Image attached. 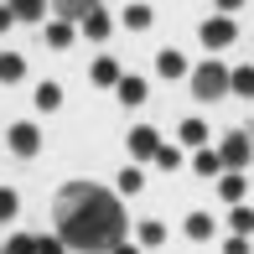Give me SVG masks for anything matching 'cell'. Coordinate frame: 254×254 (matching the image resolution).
Masks as SVG:
<instances>
[{"mask_svg":"<svg viewBox=\"0 0 254 254\" xmlns=\"http://www.w3.org/2000/svg\"><path fill=\"white\" fill-rule=\"evenodd\" d=\"M249 156H254V140H249V135H228V140H223V151H218V161H223V166L228 171H244L249 166Z\"/></svg>","mask_w":254,"mask_h":254,"instance_id":"3","label":"cell"},{"mask_svg":"<svg viewBox=\"0 0 254 254\" xmlns=\"http://www.w3.org/2000/svg\"><path fill=\"white\" fill-rule=\"evenodd\" d=\"M94 83H120V67H114L109 57H99V63H94Z\"/></svg>","mask_w":254,"mask_h":254,"instance_id":"18","label":"cell"},{"mask_svg":"<svg viewBox=\"0 0 254 254\" xmlns=\"http://www.w3.org/2000/svg\"><path fill=\"white\" fill-rule=\"evenodd\" d=\"M125 26H130V31H145V26H151V10H145V5H130V10H125Z\"/></svg>","mask_w":254,"mask_h":254,"instance_id":"17","label":"cell"},{"mask_svg":"<svg viewBox=\"0 0 254 254\" xmlns=\"http://www.w3.org/2000/svg\"><path fill=\"white\" fill-rule=\"evenodd\" d=\"M161 239H166V228H161V223H145V228H140V244H145V249H156Z\"/></svg>","mask_w":254,"mask_h":254,"instance_id":"23","label":"cell"},{"mask_svg":"<svg viewBox=\"0 0 254 254\" xmlns=\"http://www.w3.org/2000/svg\"><path fill=\"white\" fill-rule=\"evenodd\" d=\"M234 37H239V26H234L228 16H213V21H202V42H207V47H228Z\"/></svg>","mask_w":254,"mask_h":254,"instance_id":"4","label":"cell"},{"mask_svg":"<svg viewBox=\"0 0 254 254\" xmlns=\"http://www.w3.org/2000/svg\"><path fill=\"white\" fill-rule=\"evenodd\" d=\"M182 140H187V145H202L207 140V125L202 120H187V125H182Z\"/></svg>","mask_w":254,"mask_h":254,"instance_id":"19","label":"cell"},{"mask_svg":"<svg viewBox=\"0 0 254 254\" xmlns=\"http://www.w3.org/2000/svg\"><path fill=\"white\" fill-rule=\"evenodd\" d=\"M37 104H42V109H57V104H63V88H57V83H42L37 88Z\"/></svg>","mask_w":254,"mask_h":254,"instance_id":"20","label":"cell"},{"mask_svg":"<svg viewBox=\"0 0 254 254\" xmlns=\"http://www.w3.org/2000/svg\"><path fill=\"white\" fill-rule=\"evenodd\" d=\"M5 218H16V192L0 187V223H5Z\"/></svg>","mask_w":254,"mask_h":254,"instance_id":"25","label":"cell"},{"mask_svg":"<svg viewBox=\"0 0 254 254\" xmlns=\"http://www.w3.org/2000/svg\"><path fill=\"white\" fill-rule=\"evenodd\" d=\"M120 187L125 192H140V171H120Z\"/></svg>","mask_w":254,"mask_h":254,"instance_id":"28","label":"cell"},{"mask_svg":"<svg viewBox=\"0 0 254 254\" xmlns=\"http://www.w3.org/2000/svg\"><path fill=\"white\" fill-rule=\"evenodd\" d=\"M120 99L125 104H140L145 99V83H140V78H120Z\"/></svg>","mask_w":254,"mask_h":254,"instance_id":"14","label":"cell"},{"mask_svg":"<svg viewBox=\"0 0 254 254\" xmlns=\"http://www.w3.org/2000/svg\"><path fill=\"white\" fill-rule=\"evenodd\" d=\"M156 161H161V171H171L182 161V151H177V145H156Z\"/></svg>","mask_w":254,"mask_h":254,"instance_id":"22","label":"cell"},{"mask_svg":"<svg viewBox=\"0 0 254 254\" xmlns=\"http://www.w3.org/2000/svg\"><path fill=\"white\" fill-rule=\"evenodd\" d=\"M218 192H223V202H239V197H244V177H239V171H228V177L218 182Z\"/></svg>","mask_w":254,"mask_h":254,"instance_id":"12","label":"cell"},{"mask_svg":"<svg viewBox=\"0 0 254 254\" xmlns=\"http://www.w3.org/2000/svg\"><path fill=\"white\" fill-rule=\"evenodd\" d=\"M114 254H135V249H130V244H114Z\"/></svg>","mask_w":254,"mask_h":254,"instance_id":"32","label":"cell"},{"mask_svg":"<svg viewBox=\"0 0 254 254\" xmlns=\"http://www.w3.org/2000/svg\"><path fill=\"white\" fill-rule=\"evenodd\" d=\"M156 67H161V78H182V73H187L182 52H161V57H156Z\"/></svg>","mask_w":254,"mask_h":254,"instance_id":"9","label":"cell"},{"mask_svg":"<svg viewBox=\"0 0 254 254\" xmlns=\"http://www.w3.org/2000/svg\"><path fill=\"white\" fill-rule=\"evenodd\" d=\"M192 94L197 99H218V94H228V73L218 63H202L197 73H192Z\"/></svg>","mask_w":254,"mask_h":254,"instance_id":"2","label":"cell"},{"mask_svg":"<svg viewBox=\"0 0 254 254\" xmlns=\"http://www.w3.org/2000/svg\"><path fill=\"white\" fill-rule=\"evenodd\" d=\"M234 228H239V234H254V213H249V207H239V213H234Z\"/></svg>","mask_w":254,"mask_h":254,"instance_id":"26","label":"cell"},{"mask_svg":"<svg viewBox=\"0 0 254 254\" xmlns=\"http://www.w3.org/2000/svg\"><path fill=\"white\" fill-rule=\"evenodd\" d=\"M156 145H161L156 130H145V125H140V130H130V151H135V156H156Z\"/></svg>","mask_w":254,"mask_h":254,"instance_id":"7","label":"cell"},{"mask_svg":"<svg viewBox=\"0 0 254 254\" xmlns=\"http://www.w3.org/2000/svg\"><path fill=\"white\" fill-rule=\"evenodd\" d=\"M37 145H42V135L31 125H10V151L16 156H37Z\"/></svg>","mask_w":254,"mask_h":254,"instance_id":"5","label":"cell"},{"mask_svg":"<svg viewBox=\"0 0 254 254\" xmlns=\"http://www.w3.org/2000/svg\"><path fill=\"white\" fill-rule=\"evenodd\" d=\"M187 234L192 239H213V218H207V213H192L187 218Z\"/></svg>","mask_w":254,"mask_h":254,"instance_id":"15","label":"cell"},{"mask_svg":"<svg viewBox=\"0 0 254 254\" xmlns=\"http://www.w3.org/2000/svg\"><path fill=\"white\" fill-rule=\"evenodd\" d=\"M21 73H26V63H21L16 52H5V57H0V83H16Z\"/></svg>","mask_w":254,"mask_h":254,"instance_id":"11","label":"cell"},{"mask_svg":"<svg viewBox=\"0 0 254 254\" xmlns=\"http://www.w3.org/2000/svg\"><path fill=\"white\" fill-rule=\"evenodd\" d=\"M37 254H67L63 239H37Z\"/></svg>","mask_w":254,"mask_h":254,"instance_id":"27","label":"cell"},{"mask_svg":"<svg viewBox=\"0 0 254 254\" xmlns=\"http://www.w3.org/2000/svg\"><path fill=\"white\" fill-rule=\"evenodd\" d=\"M228 88H234V94H244V99H254V67H239V73H228Z\"/></svg>","mask_w":254,"mask_h":254,"instance_id":"10","label":"cell"},{"mask_svg":"<svg viewBox=\"0 0 254 254\" xmlns=\"http://www.w3.org/2000/svg\"><path fill=\"white\" fill-rule=\"evenodd\" d=\"M47 42H52V47H73V26H67V21H52V26H47Z\"/></svg>","mask_w":254,"mask_h":254,"instance_id":"13","label":"cell"},{"mask_svg":"<svg viewBox=\"0 0 254 254\" xmlns=\"http://www.w3.org/2000/svg\"><path fill=\"white\" fill-rule=\"evenodd\" d=\"M52 10H57L63 21H83L88 10H94V0H52Z\"/></svg>","mask_w":254,"mask_h":254,"instance_id":"6","label":"cell"},{"mask_svg":"<svg viewBox=\"0 0 254 254\" xmlns=\"http://www.w3.org/2000/svg\"><path fill=\"white\" fill-rule=\"evenodd\" d=\"M218 5H223V10H239V5H244V0H218Z\"/></svg>","mask_w":254,"mask_h":254,"instance_id":"31","label":"cell"},{"mask_svg":"<svg viewBox=\"0 0 254 254\" xmlns=\"http://www.w3.org/2000/svg\"><path fill=\"white\" fill-rule=\"evenodd\" d=\"M83 37H94V42H99V37H109V16H104L99 5H94V10L83 16Z\"/></svg>","mask_w":254,"mask_h":254,"instance_id":"8","label":"cell"},{"mask_svg":"<svg viewBox=\"0 0 254 254\" xmlns=\"http://www.w3.org/2000/svg\"><path fill=\"white\" fill-rule=\"evenodd\" d=\"M10 21H16V16H10V10H5V5H0V31H5V26H10Z\"/></svg>","mask_w":254,"mask_h":254,"instance_id":"30","label":"cell"},{"mask_svg":"<svg viewBox=\"0 0 254 254\" xmlns=\"http://www.w3.org/2000/svg\"><path fill=\"white\" fill-rule=\"evenodd\" d=\"M57 239L78 254H99V249H114L125 234V207L114 192L94 187V182H73V187L57 192Z\"/></svg>","mask_w":254,"mask_h":254,"instance_id":"1","label":"cell"},{"mask_svg":"<svg viewBox=\"0 0 254 254\" xmlns=\"http://www.w3.org/2000/svg\"><path fill=\"white\" fill-rule=\"evenodd\" d=\"M223 254H249V244H244V234H239V239H228V244H223Z\"/></svg>","mask_w":254,"mask_h":254,"instance_id":"29","label":"cell"},{"mask_svg":"<svg viewBox=\"0 0 254 254\" xmlns=\"http://www.w3.org/2000/svg\"><path fill=\"white\" fill-rule=\"evenodd\" d=\"M197 171H202V177H213V171H223V161H218V151H197Z\"/></svg>","mask_w":254,"mask_h":254,"instance_id":"21","label":"cell"},{"mask_svg":"<svg viewBox=\"0 0 254 254\" xmlns=\"http://www.w3.org/2000/svg\"><path fill=\"white\" fill-rule=\"evenodd\" d=\"M5 254H37V239L16 234V239H10V244H5Z\"/></svg>","mask_w":254,"mask_h":254,"instance_id":"24","label":"cell"},{"mask_svg":"<svg viewBox=\"0 0 254 254\" xmlns=\"http://www.w3.org/2000/svg\"><path fill=\"white\" fill-rule=\"evenodd\" d=\"M10 16H21V21H37V16H42V0H10Z\"/></svg>","mask_w":254,"mask_h":254,"instance_id":"16","label":"cell"}]
</instances>
